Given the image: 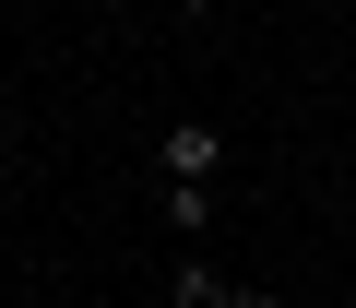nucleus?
<instances>
[{
  "label": "nucleus",
  "mask_w": 356,
  "mask_h": 308,
  "mask_svg": "<svg viewBox=\"0 0 356 308\" xmlns=\"http://www.w3.org/2000/svg\"><path fill=\"white\" fill-rule=\"evenodd\" d=\"M154 166H166V178H191V190H214V166H226V130H214V119H178V130L154 142Z\"/></svg>",
  "instance_id": "1"
},
{
  "label": "nucleus",
  "mask_w": 356,
  "mask_h": 308,
  "mask_svg": "<svg viewBox=\"0 0 356 308\" xmlns=\"http://www.w3.org/2000/svg\"><path fill=\"white\" fill-rule=\"evenodd\" d=\"M166 225H178V237H214V190H191V178H166Z\"/></svg>",
  "instance_id": "2"
},
{
  "label": "nucleus",
  "mask_w": 356,
  "mask_h": 308,
  "mask_svg": "<svg viewBox=\"0 0 356 308\" xmlns=\"http://www.w3.org/2000/svg\"><path fill=\"white\" fill-rule=\"evenodd\" d=\"M166 308H226V284H214V261H202V249L178 261V284H166Z\"/></svg>",
  "instance_id": "3"
},
{
  "label": "nucleus",
  "mask_w": 356,
  "mask_h": 308,
  "mask_svg": "<svg viewBox=\"0 0 356 308\" xmlns=\"http://www.w3.org/2000/svg\"><path fill=\"white\" fill-rule=\"evenodd\" d=\"M238 308H285V296H261V284H250V296H238Z\"/></svg>",
  "instance_id": "4"
}]
</instances>
